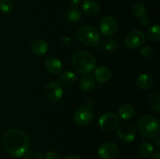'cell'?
I'll use <instances>...</instances> for the list:
<instances>
[{
	"instance_id": "6da1fadb",
	"label": "cell",
	"mask_w": 160,
	"mask_h": 159,
	"mask_svg": "<svg viewBox=\"0 0 160 159\" xmlns=\"http://www.w3.org/2000/svg\"><path fill=\"white\" fill-rule=\"evenodd\" d=\"M3 146L9 156L20 157L28 154L30 140L25 132L18 129H10L3 137Z\"/></svg>"
},
{
	"instance_id": "7a4b0ae2",
	"label": "cell",
	"mask_w": 160,
	"mask_h": 159,
	"mask_svg": "<svg viewBox=\"0 0 160 159\" xmlns=\"http://www.w3.org/2000/svg\"><path fill=\"white\" fill-rule=\"evenodd\" d=\"M72 65L78 73L81 74H88L95 70L96 59L91 53L80 50L73 54L72 57Z\"/></svg>"
},
{
	"instance_id": "3957f363",
	"label": "cell",
	"mask_w": 160,
	"mask_h": 159,
	"mask_svg": "<svg viewBox=\"0 0 160 159\" xmlns=\"http://www.w3.org/2000/svg\"><path fill=\"white\" fill-rule=\"evenodd\" d=\"M77 39L86 46L95 47L100 43L101 34L96 27L92 26H82L76 31Z\"/></svg>"
},
{
	"instance_id": "277c9868",
	"label": "cell",
	"mask_w": 160,
	"mask_h": 159,
	"mask_svg": "<svg viewBox=\"0 0 160 159\" xmlns=\"http://www.w3.org/2000/svg\"><path fill=\"white\" fill-rule=\"evenodd\" d=\"M138 128L145 137L155 138L159 133V120L152 115H143L138 121Z\"/></svg>"
},
{
	"instance_id": "5b68a950",
	"label": "cell",
	"mask_w": 160,
	"mask_h": 159,
	"mask_svg": "<svg viewBox=\"0 0 160 159\" xmlns=\"http://www.w3.org/2000/svg\"><path fill=\"white\" fill-rule=\"evenodd\" d=\"M146 41V35L141 30L135 29L130 31L125 37V45L128 48L135 49L142 47Z\"/></svg>"
},
{
	"instance_id": "8992f818",
	"label": "cell",
	"mask_w": 160,
	"mask_h": 159,
	"mask_svg": "<svg viewBox=\"0 0 160 159\" xmlns=\"http://www.w3.org/2000/svg\"><path fill=\"white\" fill-rule=\"evenodd\" d=\"M117 134L119 138L123 142L131 143L135 139L136 137V129L134 124L128 120L123 121L120 124H119L117 127Z\"/></svg>"
},
{
	"instance_id": "52a82bcc",
	"label": "cell",
	"mask_w": 160,
	"mask_h": 159,
	"mask_svg": "<svg viewBox=\"0 0 160 159\" xmlns=\"http://www.w3.org/2000/svg\"><path fill=\"white\" fill-rule=\"evenodd\" d=\"M120 124L119 117L112 112H107L100 116L98 119V126L103 131L111 132L118 127Z\"/></svg>"
},
{
	"instance_id": "ba28073f",
	"label": "cell",
	"mask_w": 160,
	"mask_h": 159,
	"mask_svg": "<svg viewBox=\"0 0 160 159\" xmlns=\"http://www.w3.org/2000/svg\"><path fill=\"white\" fill-rule=\"evenodd\" d=\"M63 94V90L58 81H51L45 88V96L50 102H57Z\"/></svg>"
},
{
	"instance_id": "9c48e42d",
	"label": "cell",
	"mask_w": 160,
	"mask_h": 159,
	"mask_svg": "<svg viewBox=\"0 0 160 159\" xmlns=\"http://www.w3.org/2000/svg\"><path fill=\"white\" fill-rule=\"evenodd\" d=\"M120 150L116 143L112 142H105L98 149V155L101 159H117Z\"/></svg>"
},
{
	"instance_id": "30bf717a",
	"label": "cell",
	"mask_w": 160,
	"mask_h": 159,
	"mask_svg": "<svg viewBox=\"0 0 160 159\" xmlns=\"http://www.w3.org/2000/svg\"><path fill=\"white\" fill-rule=\"evenodd\" d=\"M94 118L93 111L88 106H82L77 109L73 115L75 123L79 126H85L89 124Z\"/></svg>"
},
{
	"instance_id": "8fae6325",
	"label": "cell",
	"mask_w": 160,
	"mask_h": 159,
	"mask_svg": "<svg viewBox=\"0 0 160 159\" xmlns=\"http://www.w3.org/2000/svg\"><path fill=\"white\" fill-rule=\"evenodd\" d=\"M118 29V22L112 16H107L102 20L100 23V31L106 37H111L117 33Z\"/></svg>"
},
{
	"instance_id": "7c38bea8",
	"label": "cell",
	"mask_w": 160,
	"mask_h": 159,
	"mask_svg": "<svg viewBox=\"0 0 160 159\" xmlns=\"http://www.w3.org/2000/svg\"><path fill=\"white\" fill-rule=\"evenodd\" d=\"M45 66L51 74L56 75L60 73L62 70L61 61L56 57H48L45 61Z\"/></svg>"
},
{
	"instance_id": "4fadbf2b",
	"label": "cell",
	"mask_w": 160,
	"mask_h": 159,
	"mask_svg": "<svg viewBox=\"0 0 160 159\" xmlns=\"http://www.w3.org/2000/svg\"><path fill=\"white\" fill-rule=\"evenodd\" d=\"M154 84V77L149 73H142L138 76L136 80V85L141 90H148Z\"/></svg>"
},
{
	"instance_id": "5bb4252c",
	"label": "cell",
	"mask_w": 160,
	"mask_h": 159,
	"mask_svg": "<svg viewBox=\"0 0 160 159\" xmlns=\"http://www.w3.org/2000/svg\"><path fill=\"white\" fill-rule=\"evenodd\" d=\"M31 52L38 56L44 55L48 50V44L46 41L38 39L32 42L31 45Z\"/></svg>"
},
{
	"instance_id": "9a60e30c",
	"label": "cell",
	"mask_w": 160,
	"mask_h": 159,
	"mask_svg": "<svg viewBox=\"0 0 160 159\" xmlns=\"http://www.w3.org/2000/svg\"><path fill=\"white\" fill-rule=\"evenodd\" d=\"M83 12L88 16H95L99 12L100 6L95 0H85L82 5Z\"/></svg>"
},
{
	"instance_id": "2e32d148",
	"label": "cell",
	"mask_w": 160,
	"mask_h": 159,
	"mask_svg": "<svg viewBox=\"0 0 160 159\" xmlns=\"http://www.w3.org/2000/svg\"><path fill=\"white\" fill-rule=\"evenodd\" d=\"M95 80H96L98 83H106L110 79L111 71L108 67L98 66L95 71Z\"/></svg>"
},
{
	"instance_id": "e0dca14e",
	"label": "cell",
	"mask_w": 160,
	"mask_h": 159,
	"mask_svg": "<svg viewBox=\"0 0 160 159\" xmlns=\"http://www.w3.org/2000/svg\"><path fill=\"white\" fill-rule=\"evenodd\" d=\"M135 110L131 104H125L120 107L118 110V115L122 119L129 120L134 117Z\"/></svg>"
},
{
	"instance_id": "ac0fdd59",
	"label": "cell",
	"mask_w": 160,
	"mask_h": 159,
	"mask_svg": "<svg viewBox=\"0 0 160 159\" xmlns=\"http://www.w3.org/2000/svg\"><path fill=\"white\" fill-rule=\"evenodd\" d=\"M59 80L61 84L65 86H72L76 83L77 75L73 71L67 70L61 73L59 76Z\"/></svg>"
},
{
	"instance_id": "d6986e66",
	"label": "cell",
	"mask_w": 160,
	"mask_h": 159,
	"mask_svg": "<svg viewBox=\"0 0 160 159\" xmlns=\"http://www.w3.org/2000/svg\"><path fill=\"white\" fill-rule=\"evenodd\" d=\"M80 87L84 92H90L95 87V80L92 76H85L80 81Z\"/></svg>"
},
{
	"instance_id": "ffe728a7",
	"label": "cell",
	"mask_w": 160,
	"mask_h": 159,
	"mask_svg": "<svg viewBox=\"0 0 160 159\" xmlns=\"http://www.w3.org/2000/svg\"><path fill=\"white\" fill-rule=\"evenodd\" d=\"M82 17L81 11L77 7H71L67 12V20L71 23H76L81 20Z\"/></svg>"
},
{
	"instance_id": "44dd1931",
	"label": "cell",
	"mask_w": 160,
	"mask_h": 159,
	"mask_svg": "<svg viewBox=\"0 0 160 159\" xmlns=\"http://www.w3.org/2000/svg\"><path fill=\"white\" fill-rule=\"evenodd\" d=\"M154 152V147L150 142L145 141L139 147V153L144 157H149Z\"/></svg>"
},
{
	"instance_id": "7402d4cb",
	"label": "cell",
	"mask_w": 160,
	"mask_h": 159,
	"mask_svg": "<svg viewBox=\"0 0 160 159\" xmlns=\"http://www.w3.org/2000/svg\"><path fill=\"white\" fill-rule=\"evenodd\" d=\"M150 108L156 112H160V94L159 92H154L148 97Z\"/></svg>"
},
{
	"instance_id": "603a6c76",
	"label": "cell",
	"mask_w": 160,
	"mask_h": 159,
	"mask_svg": "<svg viewBox=\"0 0 160 159\" xmlns=\"http://www.w3.org/2000/svg\"><path fill=\"white\" fill-rule=\"evenodd\" d=\"M147 36L148 39L151 40L152 41L158 42L160 40V27L158 24L153 25L148 30L147 32Z\"/></svg>"
},
{
	"instance_id": "cb8c5ba5",
	"label": "cell",
	"mask_w": 160,
	"mask_h": 159,
	"mask_svg": "<svg viewBox=\"0 0 160 159\" xmlns=\"http://www.w3.org/2000/svg\"><path fill=\"white\" fill-rule=\"evenodd\" d=\"M146 7L145 5L142 2H136L135 4L133 6L132 8V12L133 15L137 18H142V17H145L146 14Z\"/></svg>"
},
{
	"instance_id": "d4e9b609",
	"label": "cell",
	"mask_w": 160,
	"mask_h": 159,
	"mask_svg": "<svg viewBox=\"0 0 160 159\" xmlns=\"http://www.w3.org/2000/svg\"><path fill=\"white\" fill-rule=\"evenodd\" d=\"M13 4L12 0H0V11L2 13L7 14L12 11Z\"/></svg>"
},
{
	"instance_id": "484cf974",
	"label": "cell",
	"mask_w": 160,
	"mask_h": 159,
	"mask_svg": "<svg viewBox=\"0 0 160 159\" xmlns=\"http://www.w3.org/2000/svg\"><path fill=\"white\" fill-rule=\"evenodd\" d=\"M103 48H105V50L108 51H113L115 50H117V41L114 40L112 38H109V39H106L103 41Z\"/></svg>"
},
{
	"instance_id": "4316f807",
	"label": "cell",
	"mask_w": 160,
	"mask_h": 159,
	"mask_svg": "<svg viewBox=\"0 0 160 159\" xmlns=\"http://www.w3.org/2000/svg\"><path fill=\"white\" fill-rule=\"evenodd\" d=\"M140 53L145 59H151L153 55L152 48L150 45H145L140 50Z\"/></svg>"
},
{
	"instance_id": "83f0119b",
	"label": "cell",
	"mask_w": 160,
	"mask_h": 159,
	"mask_svg": "<svg viewBox=\"0 0 160 159\" xmlns=\"http://www.w3.org/2000/svg\"><path fill=\"white\" fill-rule=\"evenodd\" d=\"M45 159H61L60 155L54 151H48L45 153Z\"/></svg>"
},
{
	"instance_id": "f1b7e54d",
	"label": "cell",
	"mask_w": 160,
	"mask_h": 159,
	"mask_svg": "<svg viewBox=\"0 0 160 159\" xmlns=\"http://www.w3.org/2000/svg\"><path fill=\"white\" fill-rule=\"evenodd\" d=\"M24 159H43L42 154L38 152H30L28 154H27V155L25 156Z\"/></svg>"
},
{
	"instance_id": "f546056e",
	"label": "cell",
	"mask_w": 160,
	"mask_h": 159,
	"mask_svg": "<svg viewBox=\"0 0 160 159\" xmlns=\"http://www.w3.org/2000/svg\"><path fill=\"white\" fill-rule=\"evenodd\" d=\"M140 23L142 26H147L149 25L150 23V20L148 18V17H143L141 18V20H140Z\"/></svg>"
},
{
	"instance_id": "4dcf8cb0",
	"label": "cell",
	"mask_w": 160,
	"mask_h": 159,
	"mask_svg": "<svg viewBox=\"0 0 160 159\" xmlns=\"http://www.w3.org/2000/svg\"><path fill=\"white\" fill-rule=\"evenodd\" d=\"M69 1H70V4H71L73 7H77V6L80 5L81 0H69Z\"/></svg>"
},
{
	"instance_id": "1f68e13d",
	"label": "cell",
	"mask_w": 160,
	"mask_h": 159,
	"mask_svg": "<svg viewBox=\"0 0 160 159\" xmlns=\"http://www.w3.org/2000/svg\"><path fill=\"white\" fill-rule=\"evenodd\" d=\"M65 159H83L82 157L78 155H69Z\"/></svg>"
},
{
	"instance_id": "d6a6232c",
	"label": "cell",
	"mask_w": 160,
	"mask_h": 159,
	"mask_svg": "<svg viewBox=\"0 0 160 159\" xmlns=\"http://www.w3.org/2000/svg\"><path fill=\"white\" fill-rule=\"evenodd\" d=\"M154 144L156 145V147L159 148V147H160V138L159 137H156V139H154Z\"/></svg>"
},
{
	"instance_id": "836d02e7",
	"label": "cell",
	"mask_w": 160,
	"mask_h": 159,
	"mask_svg": "<svg viewBox=\"0 0 160 159\" xmlns=\"http://www.w3.org/2000/svg\"><path fill=\"white\" fill-rule=\"evenodd\" d=\"M152 159H160V153L159 152L156 153V154L152 156Z\"/></svg>"
}]
</instances>
